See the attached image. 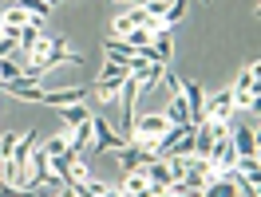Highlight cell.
<instances>
[{
    "label": "cell",
    "mask_w": 261,
    "mask_h": 197,
    "mask_svg": "<svg viewBox=\"0 0 261 197\" xmlns=\"http://www.w3.org/2000/svg\"><path fill=\"white\" fill-rule=\"evenodd\" d=\"M123 146V134L119 130H111V122L107 118H99V115H91V154H107V150H119Z\"/></svg>",
    "instance_id": "6da1fadb"
},
{
    "label": "cell",
    "mask_w": 261,
    "mask_h": 197,
    "mask_svg": "<svg viewBox=\"0 0 261 197\" xmlns=\"http://www.w3.org/2000/svg\"><path fill=\"white\" fill-rule=\"evenodd\" d=\"M166 126H170V122H166V115H163V111H154V115L135 118V130H130V138H135V142H154V138H159Z\"/></svg>",
    "instance_id": "7a4b0ae2"
},
{
    "label": "cell",
    "mask_w": 261,
    "mask_h": 197,
    "mask_svg": "<svg viewBox=\"0 0 261 197\" xmlns=\"http://www.w3.org/2000/svg\"><path fill=\"white\" fill-rule=\"evenodd\" d=\"M91 87H60V91H44L40 103H48V107H67V103H83Z\"/></svg>",
    "instance_id": "3957f363"
},
{
    "label": "cell",
    "mask_w": 261,
    "mask_h": 197,
    "mask_svg": "<svg viewBox=\"0 0 261 197\" xmlns=\"http://www.w3.org/2000/svg\"><path fill=\"white\" fill-rule=\"evenodd\" d=\"M233 115V91H222V95L206 98V118H218V122H229Z\"/></svg>",
    "instance_id": "277c9868"
},
{
    "label": "cell",
    "mask_w": 261,
    "mask_h": 197,
    "mask_svg": "<svg viewBox=\"0 0 261 197\" xmlns=\"http://www.w3.org/2000/svg\"><path fill=\"white\" fill-rule=\"evenodd\" d=\"M182 95H186V111H190V122H202V118H206V91H202V83H190V87H182Z\"/></svg>",
    "instance_id": "5b68a950"
},
{
    "label": "cell",
    "mask_w": 261,
    "mask_h": 197,
    "mask_svg": "<svg viewBox=\"0 0 261 197\" xmlns=\"http://www.w3.org/2000/svg\"><path fill=\"white\" fill-rule=\"evenodd\" d=\"M87 146H91V115L83 118V122H75L71 134H67V150L71 154H87Z\"/></svg>",
    "instance_id": "8992f818"
},
{
    "label": "cell",
    "mask_w": 261,
    "mask_h": 197,
    "mask_svg": "<svg viewBox=\"0 0 261 197\" xmlns=\"http://www.w3.org/2000/svg\"><path fill=\"white\" fill-rule=\"evenodd\" d=\"M229 138L238 154H257V126H229Z\"/></svg>",
    "instance_id": "52a82bcc"
},
{
    "label": "cell",
    "mask_w": 261,
    "mask_h": 197,
    "mask_svg": "<svg viewBox=\"0 0 261 197\" xmlns=\"http://www.w3.org/2000/svg\"><path fill=\"white\" fill-rule=\"evenodd\" d=\"M40 36H44V20H36V16H32V20H28V24L16 32L20 55H32V48H36V40H40Z\"/></svg>",
    "instance_id": "ba28073f"
},
{
    "label": "cell",
    "mask_w": 261,
    "mask_h": 197,
    "mask_svg": "<svg viewBox=\"0 0 261 197\" xmlns=\"http://www.w3.org/2000/svg\"><path fill=\"white\" fill-rule=\"evenodd\" d=\"M4 87H8V95L24 98V103H40V98H44V87H40V83H32V79H24V75H20V79H12V83H4Z\"/></svg>",
    "instance_id": "9c48e42d"
},
{
    "label": "cell",
    "mask_w": 261,
    "mask_h": 197,
    "mask_svg": "<svg viewBox=\"0 0 261 197\" xmlns=\"http://www.w3.org/2000/svg\"><path fill=\"white\" fill-rule=\"evenodd\" d=\"M115 193H123V197L150 193V185H147V174H143V170H127V174H123V185H119Z\"/></svg>",
    "instance_id": "30bf717a"
},
{
    "label": "cell",
    "mask_w": 261,
    "mask_h": 197,
    "mask_svg": "<svg viewBox=\"0 0 261 197\" xmlns=\"http://www.w3.org/2000/svg\"><path fill=\"white\" fill-rule=\"evenodd\" d=\"M119 87H123V79H115V75H99V79L91 83V91H95L99 103H115V98H119Z\"/></svg>",
    "instance_id": "8fae6325"
},
{
    "label": "cell",
    "mask_w": 261,
    "mask_h": 197,
    "mask_svg": "<svg viewBox=\"0 0 261 197\" xmlns=\"http://www.w3.org/2000/svg\"><path fill=\"white\" fill-rule=\"evenodd\" d=\"M28 20H32V12H28L24 4H8V8L0 12V24H4V28H24Z\"/></svg>",
    "instance_id": "7c38bea8"
},
{
    "label": "cell",
    "mask_w": 261,
    "mask_h": 197,
    "mask_svg": "<svg viewBox=\"0 0 261 197\" xmlns=\"http://www.w3.org/2000/svg\"><path fill=\"white\" fill-rule=\"evenodd\" d=\"M56 111H60V122H64V126H75V122H83V118L91 115L87 103H67V107H56Z\"/></svg>",
    "instance_id": "4fadbf2b"
},
{
    "label": "cell",
    "mask_w": 261,
    "mask_h": 197,
    "mask_svg": "<svg viewBox=\"0 0 261 197\" xmlns=\"http://www.w3.org/2000/svg\"><path fill=\"white\" fill-rule=\"evenodd\" d=\"M36 146H40V142H36V134H20V138H16V150H12V162H20L24 170H28V158H32Z\"/></svg>",
    "instance_id": "5bb4252c"
},
{
    "label": "cell",
    "mask_w": 261,
    "mask_h": 197,
    "mask_svg": "<svg viewBox=\"0 0 261 197\" xmlns=\"http://www.w3.org/2000/svg\"><path fill=\"white\" fill-rule=\"evenodd\" d=\"M166 122H190V111H186V95H170V107L163 111Z\"/></svg>",
    "instance_id": "9a60e30c"
},
{
    "label": "cell",
    "mask_w": 261,
    "mask_h": 197,
    "mask_svg": "<svg viewBox=\"0 0 261 197\" xmlns=\"http://www.w3.org/2000/svg\"><path fill=\"white\" fill-rule=\"evenodd\" d=\"M123 40H127L130 48H150L154 44V28H127Z\"/></svg>",
    "instance_id": "2e32d148"
},
{
    "label": "cell",
    "mask_w": 261,
    "mask_h": 197,
    "mask_svg": "<svg viewBox=\"0 0 261 197\" xmlns=\"http://www.w3.org/2000/svg\"><path fill=\"white\" fill-rule=\"evenodd\" d=\"M24 75V63H20L16 55H8V59H0V83H12Z\"/></svg>",
    "instance_id": "e0dca14e"
},
{
    "label": "cell",
    "mask_w": 261,
    "mask_h": 197,
    "mask_svg": "<svg viewBox=\"0 0 261 197\" xmlns=\"http://www.w3.org/2000/svg\"><path fill=\"white\" fill-rule=\"evenodd\" d=\"M182 16H186V0H166V12H163L159 24H170V28H174Z\"/></svg>",
    "instance_id": "ac0fdd59"
},
{
    "label": "cell",
    "mask_w": 261,
    "mask_h": 197,
    "mask_svg": "<svg viewBox=\"0 0 261 197\" xmlns=\"http://www.w3.org/2000/svg\"><path fill=\"white\" fill-rule=\"evenodd\" d=\"M67 134H71V126H64V130L56 134V138H48L40 150H44V154H64V150H67Z\"/></svg>",
    "instance_id": "d6986e66"
},
{
    "label": "cell",
    "mask_w": 261,
    "mask_h": 197,
    "mask_svg": "<svg viewBox=\"0 0 261 197\" xmlns=\"http://www.w3.org/2000/svg\"><path fill=\"white\" fill-rule=\"evenodd\" d=\"M16 4H24L36 20H48L51 16V4H48V0H16Z\"/></svg>",
    "instance_id": "ffe728a7"
},
{
    "label": "cell",
    "mask_w": 261,
    "mask_h": 197,
    "mask_svg": "<svg viewBox=\"0 0 261 197\" xmlns=\"http://www.w3.org/2000/svg\"><path fill=\"white\" fill-rule=\"evenodd\" d=\"M16 138H20V134H12V130L0 134V162H4V158H12V150H16Z\"/></svg>",
    "instance_id": "44dd1931"
},
{
    "label": "cell",
    "mask_w": 261,
    "mask_h": 197,
    "mask_svg": "<svg viewBox=\"0 0 261 197\" xmlns=\"http://www.w3.org/2000/svg\"><path fill=\"white\" fill-rule=\"evenodd\" d=\"M20 44H16V36H0V59H8V55H16Z\"/></svg>",
    "instance_id": "7402d4cb"
},
{
    "label": "cell",
    "mask_w": 261,
    "mask_h": 197,
    "mask_svg": "<svg viewBox=\"0 0 261 197\" xmlns=\"http://www.w3.org/2000/svg\"><path fill=\"white\" fill-rule=\"evenodd\" d=\"M143 8H147V16H150V20H163L166 0H143Z\"/></svg>",
    "instance_id": "603a6c76"
},
{
    "label": "cell",
    "mask_w": 261,
    "mask_h": 197,
    "mask_svg": "<svg viewBox=\"0 0 261 197\" xmlns=\"http://www.w3.org/2000/svg\"><path fill=\"white\" fill-rule=\"evenodd\" d=\"M115 4H130V0H115Z\"/></svg>",
    "instance_id": "cb8c5ba5"
},
{
    "label": "cell",
    "mask_w": 261,
    "mask_h": 197,
    "mask_svg": "<svg viewBox=\"0 0 261 197\" xmlns=\"http://www.w3.org/2000/svg\"><path fill=\"white\" fill-rule=\"evenodd\" d=\"M48 4H56V0H48Z\"/></svg>",
    "instance_id": "d4e9b609"
}]
</instances>
